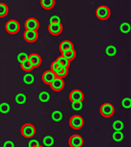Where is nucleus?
Instances as JSON below:
<instances>
[{
  "instance_id": "15",
  "label": "nucleus",
  "mask_w": 131,
  "mask_h": 147,
  "mask_svg": "<svg viewBox=\"0 0 131 147\" xmlns=\"http://www.w3.org/2000/svg\"><path fill=\"white\" fill-rule=\"evenodd\" d=\"M40 4L44 9H51L55 5V0H40Z\"/></svg>"
},
{
  "instance_id": "33",
  "label": "nucleus",
  "mask_w": 131,
  "mask_h": 147,
  "mask_svg": "<svg viewBox=\"0 0 131 147\" xmlns=\"http://www.w3.org/2000/svg\"><path fill=\"white\" fill-rule=\"evenodd\" d=\"M122 106H123L124 108H126V109H129V108L131 107V100L129 98H125L123 99V101H122Z\"/></svg>"
},
{
  "instance_id": "27",
  "label": "nucleus",
  "mask_w": 131,
  "mask_h": 147,
  "mask_svg": "<svg viewBox=\"0 0 131 147\" xmlns=\"http://www.w3.org/2000/svg\"><path fill=\"white\" fill-rule=\"evenodd\" d=\"M113 139L117 142H120L123 140V133L121 131H115L114 134H113Z\"/></svg>"
},
{
  "instance_id": "22",
  "label": "nucleus",
  "mask_w": 131,
  "mask_h": 147,
  "mask_svg": "<svg viewBox=\"0 0 131 147\" xmlns=\"http://www.w3.org/2000/svg\"><path fill=\"white\" fill-rule=\"evenodd\" d=\"M15 100L17 104H24V103H26V101H27V97H26V95H24V94H17V95L15 96Z\"/></svg>"
},
{
  "instance_id": "19",
  "label": "nucleus",
  "mask_w": 131,
  "mask_h": 147,
  "mask_svg": "<svg viewBox=\"0 0 131 147\" xmlns=\"http://www.w3.org/2000/svg\"><path fill=\"white\" fill-rule=\"evenodd\" d=\"M8 13V6L5 3L0 2V18H4Z\"/></svg>"
},
{
  "instance_id": "17",
  "label": "nucleus",
  "mask_w": 131,
  "mask_h": 147,
  "mask_svg": "<svg viewBox=\"0 0 131 147\" xmlns=\"http://www.w3.org/2000/svg\"><path fill=\"white\" fill-rule=\"evenodd\" d=\"M19 64H21V68H22V70H24L25 72H30L33 70L31 64L29 63L28 60H25L24 62H22V63H19Z\"/></svg>"
},
{
  "instance_id": "38",
  "label": "nucleus",
  "mask_w": 131,
  "mask_h": 147,
  "mask_svg": "<svg viewBox=\"0 0 131 147\" xmlns=\"http://www.w3.org/2000/svg\"><path fill=\"white\" fill-rule=\"evenodd\" d=\"M35 147H43V146H41V145L39 144V145H37V146H35Z\"/></svg>"
},
{
  "instance_id": "3",
  "label": "nucleus",
  "mask_w": 131,
  "mask_h": 147,
  "mask_svg": "<svg viewBox=\"0 0 131 147\" xmlns=\"http://www.w3.org/2000/svg\"><path fill=\"white\" fill-rule=\"evenodd\" d=\"M21 134L23 137L25 138H32L36 134V129L33 125L30 123H26L21 127Z\"/></svg>"
},
{
  "instance_id": "8",
  "label": "nucleus",
  "mask_w": 131,
  "mask_h": 147,
  "mask_svg": "<svg viewBox=\"0 0 131 147\" xmlns=\"http://www.w3.org/2000/svg\"><path fill=\"white\" fill-rule=\"evenodd\" d=\"M49 86H50V88H51V90H52V91L61 92V90L63 88V86H65V81H63V78L55 77V78L52 80V82H51Z\"/></svg>"
},
{
  "instance_id": "5",
  "label": "nucleus",
  "mask_w": 131,
  "mask_h": 147,
  "mask_svg": "<svg viewBox=\"0 0 131 147\" xmlns=\"http://www.w3.org/2000/svg\"><path fill=\"white\" fill-rule=\"evenodd\" d=\"M69 125L73 130H80L84 125V119L79 115H74L69 120Z\"/></svg>"
},
{
  "instance_id": "32",
  "label": "nucleus",
  "mask_w": 131,
  "mask_h": 147,
  "mask_svg": "<svg viewBox=\"0 0 131 147\" xmlns=\"http://www.w3.org/2000/svg\"><path fill=\"white\" fill-rule=\"evenodd\" d=\"M82 107H83V102H76V103H72V108H73V110H75V111L81 110Z\"/></svg>"
},
{
  "instance_id": "34",
  "label": "nucleus",
  "mask_w": 131,
  "mask_h": 147,
  "mask_svg": "<svg viewBox=\"0 0 131 147\" xmlns=\"http://www.w3.org/2000/svg\"><path fill=\"white\" fill-rule=\"evenodd\" d=\"M27 58H28V55L26 54V53H19V54L17 55V61H19V63H22L25 60H27Z\"/></svg>"
},
{
  "instance_id": "14",
  "label": "nucleus",
  "mask_w": 131,
  "mask_h": 147,
  "mask_svg": "<svg viewBox=\"0 0 131 147\" xmlns=\"http://www.w3.org/2000/svg\"><path fill=\"white\" fill-rule=\"evenodd\" d=\"M74 49L73 43L70 41V40H63L59 44V51H61V54H65V53H69L71 51Z\"/></svg>"
},
{
  "instance_id": "26",
  "label": "nucleus",
  "mask_w": 131,
  "mask_h": 147,
  "mask_svg": "<svg viewBox=\"0 0 131 147\" xmlns=\"http://www.w3.org/2000/svg\"><path fill=\"white\" fill-rule=\"evenodd\" d=\"M68 69L66 68H61L59 69L57 72H55V77H59V78H63V77H66V76L68 75Z\"/></svg>"
},
{
  "instance_id": "11",
  "label": "nucleus",
  "mask_w": 131,
  "mask_h": 147,
  "mask_svg": "<svg viewBox=\"0 0 131 147\" xmlns=\"http://www.w3.org/2000/svg\"><path fill=\"white\" fill-rule=\"evenodd\" d=\"M27 60L29 61V63L31 64L32 68H37V67L40 66V64H41V57L39 56L38 54H31L28 56Z\"/></svg>"
},
{
  "instance_id": "13",
  "label": "nucleus",
  "mask_w": 131,
  "mask_h": 147,
  "mask_svg": "<svg viewBox=\"0 0 131 147\" xmlns=\"http://www.w3.org/2000/svg\"><path fill=\"white\" fill-rule=\"evenodd\" d=\"M54 78H55V74L51 71V70H46V71H44L43 74H42V80L47 86H49Z\"/></svg>"
},
{
  "instance_id": "37",
  "label": "nucleus",
  "mask_w": 131,
  "mask_h": 147,
  "mask_svg": "<svg viewBox=\"0 0 131 147\" xmlns=\"http://www.w3.org/2000/svg\"><path fill=\"white\" fill-rule=\"evenodd\" d=\"M3 147H15V144L12 141H5L4 144H3Z\"/></svg>"
},
{
  "instance_id": "7",
  "label": "nucleus",
  "mask_w": 131,
  "mask_h": 147,
  "mask_svg": "<svg viewBox=\"0 0 131 147\" xmlns=\"http://www.w3.org/2000/svg\"><path fill=\"white\" fill-rule=\"evenodd\" d=\"M69 99L72 103H76V102H83L84 100V95L80 90H74L70 93L69 95Z\"/></svg>"
},
{
  "instance_id": "30",
  "label": "nucleus",
  "mask_w": 131,
  "mask_h": 147,
  "mask_svg": "<svg viewBox=\"0 0 131 147\" xmlns=\"http://www.w3.org/2000/svg\"><path fill=\"white\" fill-rule=\"evenodd\" d=\"M50 70L52 72H53V73H55V72H57L58 70H59V69H61V65H59V64H58V62L56 61V60H54L53 62H52V63H51V66H50Z\"/></svg>"
},
{
  "instance_id": "2",
  "label": "nucleus",
  "mask_w": 131,
  "mask_h": 147,
  "mask_svg": "<svg viewBox=\"0 0 131 147\" xmlns=\"http://www.w3.org/2000/svg\"><path fill=\"white\" fill-rule=\"evenodd\" d=\"M21 29V25L17 20H9L5 23V30L9 34H17Z\"/></svg>"
},
{
  "instance_id": "4",
  "label": "nucleus",
  "mask_w": 131,
  "mask_h": 147,
  "mask_svg": "<svg viewBox=\"0 0 131 147\" xmlns=\"http://www.w3.org/2000/svg\"><path fill=\"white\" fill-rule=\"evenodd\" d=\"M100 111L104 117H111L115 112V107L111 103H104L100 106Z\"/></svg>"
},
{
  "instance_id": "31",
  "label": "nucleus",
  "mask_w": 131,
  "mask_h": 147,
  "mask_svg": "<svg viewBox=\"0 0 131 147\" xmlns=\"http://www.w3.org/2000/svg\"><path fill=\"white\" fill-rule=\"evenodd\" d=\"M10 110V106L7 103H1L0 104V112L2 113H7Z\"/></svg>"
},
{
  "instance_id": "21",
  "label": "nucleus",
  "mask_w": 131,
  "mask_h": 147,
  "mask_svg": "<svg viewBox=\"0 0 131 147\" xmlns=\"http://www.w3.org/2000/svg\"><path fill=\"white\" fill-rule=\"evenodd\" d=\"M51 118L54 120V121H61L63 119V113L61 111L55 110L51 113Z\"/></svg>"
},
{
  "instance_id": "20",
  "label": "nucleus",
  "mask_w": 131,
  "mask_h": 147,
  "mask_svg": "<svg viewBox=\"0 0 131 147\" xmlns=\"http://www.w3.org/2000/svg\"><path fill=\"white\" fill-rule=\"evenodd\" d=\"M61 56L65 58V59H67L68 61H72V60H74L76 58V52L75 49H73V51H71V52L69 53H65V54H61Z\"/></svg>"
},
{
  "instance_id": "1",
  "label": "nucleus",
  "mask_w": 131,
  "mask_h": 147,
  "mask_svg": "<svg viewBox=\"0 0 131 147\" xmlns=\"http://www.w3.org/2000/svg\"><path fill=\"white\" fill-rule=\"evenodd\" d=\"M95 16L98 20L106 21L111 17V9L107 5H100L95 10Z\"/></svg>"
},
{
  "instance_id": "6",
  "label": "nucleus",
  "mask_w": 131,
  "mask_h": 147,
  "mask_svg": "<svg viewBox=\"0 0 131 147\" xmlns=\"http://www.w3.org/2000/svg\"><path fill=\"white\" fill-rule=\"evenodd\" d=\"M63 25L61 23H49L48 25V31L51 35L57 36L63 32Z\"/></svg>"
},
{
  "instance_id": "24",
  "label": "nucleus",
  "mask_w": 131,
  "mask_h": 147,
  "mask_svg": "<svg viewBox=\"0 0 131 147\" xmlns=\"http://www.w3.org/2000/svg\"><path fill=\"white\" fill-rule=\"evenodd\" d=\"M49 99H50V96H49V94L47 92H42V93L39 94V100L43 102V103L48 102Z\"/></svg>"
},
{
  "instance_id": "36",
  "label": "nucleus",
  "mask_w": 131,
  "mask_h": 147,
  "mask_svg": "<svg viewBox=\"0 0 131 147\" xmlns=\"http://www.w3.org/2000/svg\"><path fill=\"white\" fill-rule=\"evenodd\" d=\"M37 145H39V142L37 140H30L29 143H28V146L29 147H35Z\"/></svg>"
},
{
  "instance_id": "29",
  "label": "nucleus",
  "mask_w": 131,
  "mask_h": 147,
  "mask_svg": "<svg viewBox=\"0 0 131 147\" xmlns=\"http://www.w3.org/2000/svg\"><path fill=\"white\" fill-rule=\"evenodd\" d=\"M120 31L122 32V33H128L129 31H130V25L128 24V23H122L121 25H120Z\"/></svg>"
},
{
  "instance_id": "18",
  "label": "nucleus",
  "mask_w": 131,
  "mask_h": 147,
  "mask_svg": "<svg viewBox=\"0 0 131 147\" xmlns=\"http://www.w3.org/2000/svg\"><path fill=\"white\" fill-rule=\"evenodd\" d=\"M43 144L46 147H51L54 144V139L51 136H45L43 138Z\"/></svg>"
},
{
  "instance_id": "28",
  "label": "nucleus",
  "mask_w": 131,
  "mask_h": 147,
  "mask_svg": "<svg viewBox=\"0 0 131 147\" xmlns=\"http://www.w3.org/2000/svg\"><path fill=\"white\" fill-rule=\"evenodd\" d=\"M34 80H35V78L32 74H26V75L24 76V82L26 84H32L34 82Z\"/></svg>"
},
{
  "instance_id": "16",
  "label": "nucleus",
  "mask_w": 131,
  "mask_h": 147,
  "mask_svg": "<svg viewBox=\"0 0 131 147\" xmlns=\"http://www.w3.org/2000/svg\"><path fill=\"white\" fill-rule=\"evenodd\" d=\"M56 61L58 62V64H59V65H61V68L69 69V67H70V61H68L67 59H65L63 56L58 57L57 59H56Z\"/></svg>"
},
{
  "instance_id": "35",
  "label": "nucleus",
  "mask_w": 131,
  "mask_h": 147,
  "mask_svg": "<svg viewBox=\"0 0 131 147\" xmlns=\"http://www.w3.org/2000/svg\"><path fill=\"white\" fill-rule=\"evenodd\" d=\"M49 23H61V18L55 15L52 16V17L49 19Z\"/></svg>"
},
{
  "instance_id": "9",
  "label": "nucleus",
  "mask_w": 131,
  "mask_h": 147,
  "mask_svg": "<svg viewBox=\"0 0 131 147\" xmlns=\"http://www.w3.org/2000/svg\"><path fill=\"white\" fill-rule=\"evenodd\" d=\"M84 143L83 138L80 135H72L69 138V145L70 147H81Z\"/></svg>"
},
{
  "instance_id": "23",
  "label": "nucleus",
  "mask_w": 131,
  "mask_h": 147,
  "mask_svg": "<svg viewBox=\"0 0 131 147\" xmlns=\"http://www.w3.org/2000/svg\"><path fill=\"white\" fill-rule=\"evenodd\" d=\"M106 54L110 57H113L117 54V49L114 45H109V47H106Z\"/></svg>"
},
{
  "instance_id": "12",
  "label": "nucleus",
  "mask_w": 131,
  "mask_h": 147,
  "mask_svg": "<svg viewBox=\"0 0 131 147\" xmlns=\"http://www.w3.org/2000/svg\"><path fill=\"white\" fill-rule=\"evenodd\" d=\"M25 40L29 43H33L38 39V33L37 31H32V30H26L24 33Z\"/></svg>"
},
{
  "instance_id": "25",
  "label": "nucleus",
  "mask_w": 131,
  "mask_h": 147,
  "mask_svg": "<svg viewBox=\"0 0 131 147\" xmlns=\"http://www.w3.org/2000/svg\"><path fill=\"white\" fill-rule=\"evenodd\" d=\"M123 127H124V123L121 120H115L114 123H113V129L115 131H122Z\"/></svg>"
},
{
  "instance_id": "10",
  "label": "nucleus",
  "mask_w": 131,
  "mask_h": 147,
  "mask_svg": "<svg viewBox=\"0 0 131 147\" xmlns=\"http://www.w3.org/2000/svg\"><path fill=\"white\" fill-rule=\"evenodd\" d=\"M25 27H26V30L37 31L39 29V21L35 18H29L25 23Z\"/></svg>"
}]
</instances>
